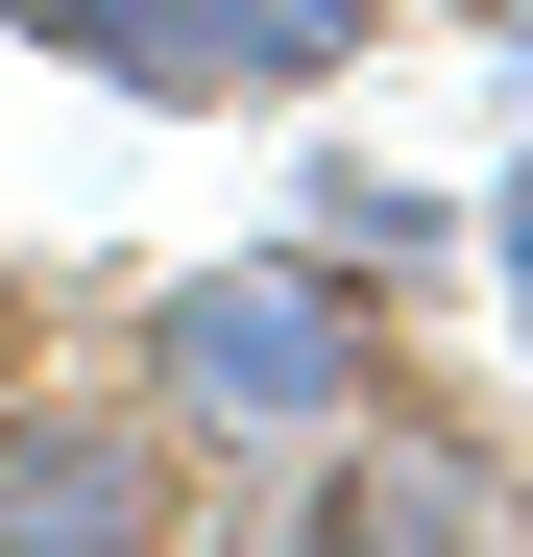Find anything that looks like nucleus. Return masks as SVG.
Returning <instances> with one entry per match:
<instances>
[{
	"instance_id": "1",
	"label": "nucleus",
	"mask_w": 533,
	"mask_h": 557,
	"mask_svg": "<svg viewBox=\"0 0 533 557\" xmlns=\"http://www.w3.org/2000/svg\"><path fill=\"white\" fill-rule=\"evenodd\" d=\"M364 388H388V315H364L339 243H243V267H195V292L146 315V412L219 436V460H315Z\"/></svg>"
},
{
	"instance_id": "2",
	"label": "nucleus",
	"mask_w": 533,
	"mask_h": 557,
	"mask_svg": "<svg viewBox=\"0 0 533 557\" xmlns=\"http://www.w3.org/2000/svg\"><path fill=\"white\" fill-rule=\"evenodd\" d=\"M195 509V436L146 388H25L0 363V557H146Z\"/></svg>"
},
{
	"instance_id": "3",
	"label": "nucleus",
	"mask_w": 533,
	"mask_h": 557,
	"mask_svg": "<svg viewBox=\"0 0 533 557\" xmlns=\"http://www.w3.org/2000/svg\"><path fill=\"white\" fill-rule=\"evenodd\" d=\"M509 509H533L509 460H485V436H412L388 388H364V412L292 460V533H339V557H364V533H509Z\"/></svg>"
},
{
	"instance_id": "4",
	"label": "nucleus",
	"mask_w": 533,
	"mask_h": 557,
	"mask_svg": "<svg viewBox=\"0 0 533 557\" xmlns=\"http://www.w3.org/2000/svg\"><path fill=\"white\" fill-rule=\"evenodd\" d=\"M364 49V0H170V98H315Z\"/></svg>"
},
{
	"instance_id": "5",
	"label": "nucleus",
	"mask_w": 533,
	"mask_h": 557,
	"mask_svg": "<svg viewBox=\"0 0 533 557\" xmlns=\"http://www.w3.org/2000/svg\"><path fill=\"white\" fill-rule=\"evenodd\" d=\"M315 243H339V267H461V195H388V170H315Z\"/></svg>"
},
{
	"instance_id": "6",
	"label": "nucleus",
	"mask_w": 533,
	"mask_h": 557,
	"mask_svg": "<svg viewBox=\"0 0 533 557\" xmlns=\"http://www.w3.org/2000/svg\"><path fill=\"white\" fill-rule=\"evenodd\" d=\"M485 267H509V315H533V146H509V195H485Z\"/></svg>"
},
{
	"instance_id": "7",
	"label": "nucleus",
	"mask_w": 533,
	"mask_h": 557,
	"mask_svg": "<svg viewBox=\"0 0 533 557\" xmlns=\"http://www.w3.org/2000/svg\"><path fill=\"white\" fill-rule=\"evenodd\" d=\"M0 339H25V292H0Z\"/></svg>"
},
{
	"instance_id": "8",
	"label": "nucleus",
	"mask_w": 533,
	"mask_h": 557,
	"mask_svg": "<svg viewBox=\"0 0 533 557\" xmlns=\"http://www.w3.org/2000/svg\"><path fill=\"white\" fill-rule=\"evenodd\" d=\"M509 49H533V0H509Z\"/></svg>"
}]
</instances>
